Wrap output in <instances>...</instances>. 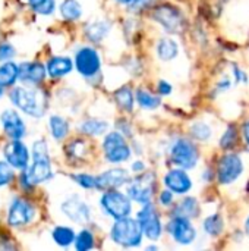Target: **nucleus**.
Masks as SVG:
<instances>
[{
  "label": "nucleus",
  "mask_w": 249,
  "mask_h": 251,
  "mask_svg": "<svg viewBox=\"0 0 249 251\" xmlns=\"http://www.w3.org/2000/svg\"><path fill=\"white\" fill-rule=\"evenodd\" d=\"M32 165L25 169L23 184L25 185H37L51 178V166L48 159L47 146L44 141H37L32 147Z\"/></svg>",
  "instance_id": "f257e3e1"
},
{
  "label": "nucleus",
  "mask_w": 249,
  "mask_h": 251,
  "mask_svg": "<svg viewBox=\"0 0 249 251\" xmlns=\"http://www.w3.org/2000/svg\"><path fill=\"white\" fill-rule=\"evenodd\" d=\"M10 99L16 107L34 118L43 116L47 109V97L41 90L37 88L18 87L12 91Z\"/></svg>",
  "instance_id": "f03ea898"
},
{
  "label": "nucleus",
  "mask_w": 249,
  "mask_h": 251,
  "mask_svg": "<svg viewBox=\"0 0 249 251\" xmlns=\"http://www.w3.org/2000/svg\"><path fill=\"white\" fill-rule=\"evenodd\" d=\"M142 228L138 221L134 219H117L112 228V240L123 247H136L142 240Z\"/></svg>",
  "instance_id": "7ed1b4c3"
},
{
  "label": "nucleus",
  "mask_w": 249,
  "mask_h": 251,
  "mask_svg": "<svg viewBox=\"0 0 249 251\" xmlns=\"http://www.w3.org/2000/svg\"><path fill=\"white\" fill-rule=\"evenodd\" d=\"M101 207L109 216L114 218L116 221L128 218L132 210L131 200L125 194L110 190L101 197Z\"/></svg>",
  "instance_id": "20e7f679"
},
{
  "label": "nucleus",
  "mask_w": 249,
  "mask_h": 251,
  "mask_svg": "<svg viewBox=\"0 0 249 251\" xmlns=\"http://www.w3.org/2000/svg\"><path fill=\"white\" fill-rule=\"evenodd\" d=\"M106 159L112 163H120L131 157V149L120 132H110L103 143Z\"/></svg>",
  "instance_id": "39448f33"
},
{
  "label": "nucleus",
  "mask_w": 249,
  "mask_h": 251,
  "mask_svg": "<svg viewBox=\"0 0 249 251\" xmlns=\"http://www.w3.org/2000/svg\"><path fill=\"white\" fill-rule=\"evenodd\" d=\"M172 162L182 169H192L198 162L197 147L185 138L178 140L172 147Z\"/></svg>",
  "instance_id": "423d86ee"
},
{
  "label": "nucleus",
  "mask_w": 249,
  "mask_h": 251,
  "mask_svg": "<svg viewBox=\"0 0 249 251\" xmlns=\"http://www.w3.org/2000/svg\"><path fill=\"white\" fill-rule=\"evenodd\" d=\"M153 18L160 22L166 31L172 32V34H178L183 29L185 26V21H183V16L182 13L170 6V4H160L154 9L153 12Z\"/></svg>",
  "instance_id": "0eeeda50"
},
{
  "label": "nucleus",
  "mask_w": 249,
  "mask_h": 251,
  "mask_svg": "<svg viewBox=\"0 0 249 251\" xmlns=\"http://www.w3.org/2000/svg\"><path fill=\"white\" fill-rule=\"evenodd\" d=\"M156 187V176L153 174H144L138 178H135L129 187H128V196L134 201L138 203H150V199L153 197V191Z\"/></svg>",
  "instance_id": "6e6552de"
},
{
  "label": "nucleus",
  "mask_w": 249,
  "mask_h": 251,
  "mask_svg": "<svg viewBox=\"0 0 249 251\" xmlns=\"http://www.w3.org/2000/svg\"><path fill=\"white\" fill-rule=\"evenodd\" d=\"M244 171V165L239 156L227 154L223 156L217 166V178L222 184H232L236 181Z\"/></svg>",
  "instance_id": "1a4fd4ad"
},
{
  "label": "nucleus",
  "mask_w": 249,
  "mask_h": 251,
  "mask_svg": "<svg viewBox=\"0 0 249 251\" xmlns=\"http://www.w3.org/2000/svg\"><path fill=\"white\" fill-rule=\"evenodd\" d=\"M138 222H139L144 234L150 240H157L161 235L160 218L157 216V212L153 207V204H150V203H145L144 204V207L138 213Z\"/></svg>",
  "instance_id": "9d476101"
},
{
  "label": "nucleus",
  "mask_w": 249,
  "mask_h": 251,
  "mask_svg": "<svg viewBox=\"0 0 249 251\" xmlns=\"http://www.w3.org/2000/svg\"><path fill=\"white\" fill-rule=\"evenodd\" d=\"M75 65H76V69L79 71L81 75H84V76H94L100 71L101 62H100L98 53L94 49L84 47V49H81L76 53Z\"/></svg>",
  "instance_id": "9b49d317"
},
{
  "label": "nucleus",
  "mask_w": 249,
  "mask_h": 251,
  "mask_svg": "<svg viewBox=\"0 0 249 251\" xmlns=\"http://www.w3.org/2000/svg\"><path fill=\"white\" fill-rule=\"evenodd\" d=\"M167 229L172 234L173 240L176 243H179V244H183V246L191 244L195 240V235H197L192 224L185 216H175L170 221Z\"/></svg>",
  "instance_id": "f8f14e48"
},
{
  "label": "nucleus",
  "mask_w": 249,
  "mask_h": 251,
  "mask_svg": "<svg viewBox=\"0 0 249 251\" xmlns=\"http://www.w3.org/2000/svg\"><path fill=\"white\" fill-rule=\"evenodd\" d=\"M34 216V207L31 206V203H28L23 199H16L10 209H9V215H7V222L10 226H22L26 225Z\"/></svg>",
  "instance_id": "ddd939ff"
},
{
  "label": "nucleus",
  "mask_w": 249,
  "mask_h": 251,
  "mask_svg": "<svg viewBox=\"0 0 249 251\" xmlns=\"http://www.w3.org/2000/svg\"><path fill=\"white\" fill-rule=\"evenodd\" d=\"M131 182L129 181V174L125 169H110L100 176H97V187L98 190H114L120 188L122 185Z\"/></svg>",
  "instance_id": "4468645a"
},
{
  "label": "nucleus",
  "mask_w": 249,
  "mask_h": 251,
  "mask_svg": "<svg viewBox=\"0 0 249 251\" xmlns=\"http://www.w3.org/2000/svg\"><path fill=\"white\" fill-rule=\"evenodd\" d=\"M4 156H6L7 162L10 163V166H13L16 169H26V165L29 160V153H28V149L19 140H13L10 144L6 146Z\"/></svg>",
  "instance_id": "2eb2a0df"
},
{
  "label": "nucleus",
  "mask_w": 249,
  "mask_h": 251,
  "mask_svg": "<svg viewBox=\"0 0 249 251\" xmlns=\"http://www.w3.org/2000/svg\"><path fill=\"white\" fill-rule=\"evenodd\" d=\"M63 213L76 224H87L90 221V209L78 197H72L62 204Z\"/></svg>",
  "instance_id": "dca6fc26"
},
{
  "label": "nucleus",
  "mask_w": 249,
  "mask_h": 251,
  "mask_svg": "<svg viewBox=\"0 0 249 251\" xmlns=\"http://www.w3.org/2000/svg\"><path fill=\"white\" fill-rule=\"evenodd\" d=\"M164 185L176 194H185L191 190V178L182 169H173L164 176Z\"/></svg>",
  "instance_id": "f3484780"
},
{
  "label": "nucleus",
  "mask_w": 249,
  "mask_h": 251,
  "mask_svg": "<svg viewBox=\"0 0 249 251\" xmlns=\"http://www.w3.org/2000/svg\"><path fill=\"white\" fill-rule=\"evenodd\" d=\"M1 125L7 137L12 140H21L25 134V125L15 110H6L1 115Z\"/></svg>",
  "instance_id": "a211bd4d"
},
{
  "label": "nucleus",
  "mask_w": 249,
  "mask_h": 251,
  "mask_svg": "<svg viewBox=\"0 0 249 251\" xmlns=\"http://www.w3.org/2000/svg\"><path fill=\"white\" fill-rule=\"evenodd\" d=\"M45 76V68L38 63H22L19 66V79L28 84H40Z\"/></svg>",
  "instance_id": "6ab92c4d"
},
{
  "label": "nucleus",
  "mask_w": 249,
  "mask_h": 251,
  "mask_svg": "<svg viewBox=\"0 0 249 251\" xmlns=\"http://www.w3.org/2000/svg\"><path fill=\"white\" fill-rule=\"evenodd\" d=\"M47 71L53 78L65 76L72 71V60L69 57H53L47 63Z\"/></svg>",
  "instance_id": "aec40b11"
},
{
  "label": "nucleus",
  "mask_w": 249,
  "mask_h": 251,
  "mask_svg": "<svg viewBox=\"0 0 249 251\" xmlns=\"http://www.w3.org/2000/svg\"><path fill=\"white\" fill-rule=\"evenodd\" d=\"M157 53H158L161 60H164V62L172 60L179 53L178 43L175 40H172V38H161L158 46H157Z\"/></svg>",
  "instance_id": "412c9836"
},
{
  "label": "nucleus",
  "mask_w": 249,
  "mask_h": 251,
  "mask_svg": "<svg viewBox=\"0 0 249 251\" xmlns=\"http://www.w3.org/2000/svg\"><path fill=\"white\" fill-rule=\"evenodd\" d=\"M110 31V24H107L106 21H97L92 22L87 26V37L91 41H101Z\"/></svg>",
  "instance_id": "4be33fe9"
},
{
  "label": "nucleus",
  "mask_w": 249,
  "mask_h": 251,
  "mask_svg": "<svg viewBox=\"0 0 249 251\" xmlns=\"http://www.w3.org/2000/svg\"><path fill=\"white\" fill-rule=\"evenodd\" d=\"M19 78V66L12 62L3 63L0 66V84L1 85H12Z\"/></svg>",
  "instance_id": "5701e85b"
},
{
  "label": "nucleus",
  "mask_w": 249,
  "mask_h": 251,
  "mask_svg": "<svg viewBox=\"0 0 249 251\" xmlns=\"http://www.w3.org/2000/svg\"><path fill=\"white\" fill-rule=\"evenodd\" d=\"M114 99L117 106L123 110V112H132L134 107V96L129 87H122L114 93Z\"/></svg>",
  "instance_id": "b1692460"
},
{
  "label": "nucleus",
  "mask_w": 249,
  "mask_h": 251,
  "mask_svg": "<svg viewBox=\"0 0 249 251\" xmlns=\"http://www.w3.org/2000/svg\"><path fill=\"white\" fill-rule=\"evenodd\" d=\"M107 128H109L107 122L100 119H90L81 125V131L87 135H101L107 131Z\"/></svg>",
  "instance_id": "393cba45"
},
{
  "label": "nucleus",
  "mask_w": 249,
  "mask_h": 251,
  "mask_svg": "<svg viewBox=\"0 0 249 251\" xmlns=\"http://www.w3.org/2000/svg\"><path fill=\"white\" fill-rule=\"evenodd\" d=\"M50 131H51V135L56 140H62V138L66 137V134L69 131V125H68V122L63 118L51 116L50 118Z\"/></svg>",
  "instance_id": "a878e982"
},
{
  "label": "nucleus",
  "mask_w": 249,
  "mask_h": 251,
  "mask_svg": "<svg viewBox=\"0 0 249 251\" xmlns=\"http://www.w3.org/2000/svg\"><path fill=\"white\" fill-rule=\"evenodd\" d=\"M60 12H62V16L68 21H75L82 13L81 6L76 0H65L60 6Z\"/></svg>",
  "instance_id": "bb28decb"
},
{
  "label": "nucleus",
  "mask_w": 249,
  "mask_h": 251,
  "mask_svg": "<svg viewBox=\"0 0 249 251\" xmlns=\"http://www.w3.org/2000/svg\"><path fill=\"white\" fill-rule=\"evenodd\" d=\"M53 240L62 246V247H68L69 244H72V241L75 240V234L70 228H66V226H57L54 231H53Z\"/></svg>",
  "instance_id": "cd10ccee"
},
{
  "label": "nucleus",
  "mask_w": 249,
  "mask_h": 251,
  "mask_svg": "<svg viewBox=\"0 0 249 251\" xmlns=\"http://www.w3.org/2000/svg\"><path fill=\"white\" fill-rule=\"evenodd\" d=\"M204 229L208 235L217 237L223 231V219L220 215H213L204 221Z\"/></svg>",
  "instance_id": "c85d7f7f"
},
{
  "label": "nucleus",
  "mask_w": 249,
  "mask_h": 251,
  "mask_svg": "<svg viewBox=\"0 0 249 251\" xmlns=\"http://www.w3.org/2000/svg\"><path fill=\"white\" fill-rule=\"evenodd\" d=\"M136 101L144 109H156V107L160 106V99L154 97L153 94H150L145 90H138L136 91Z\"/></svg>",
  "instance_id": "c756f323"
},
{
  "label": "nucleus",
  "mask_w": 249,
  "mask_h": 251,
  "mask_svg": "<svg viewBox=\"0 0 249 251\" xmlns=\"http://www.w3.org/2000/svg\"><path fill=\"white\" fill-rule=\"evenodd\" d=\"M28 3L40 15H51L56 6L54 0H28Z\"/></svg>",
  "instance_id": "7c9ffc66"
},
{
  "label": "nucleus",
  "mask_w": 249,
  "mask_h": 251,
  "mask_svg": "<svg viewBox=\"0 0 249 251\" xmlns=\"http://www.w3.org/2000/svg\"><path fill=\"white\" fill-rule=\"evenodd\" d=\"M75 247L76 250L85 251L94 247V237L90 231H82L76 238H75Z\"/></svg>",
  "instance_id": "2f4dec72"
},
{
  "label": "nucleus",
  "mask_w": 249,
  "mask_h": 251,
  "mask_svg": "<svg viewBox=\"0 0 249 251\" xmlns=\"http://www.w3.org/2000/svg\"><path fill=\"white\" fill-rule=\"evenodd\" d=\"M179 212L182 215L179 216H185V218H195L198 215V203L195 199H186L181 203L179 206Z\"/></svg>",
  "instance_id": "473e14b6"
},
{
  "label": "nucleus",
  "mask_w": 249,
  "mask_h": 251,
  "mask_svg": "<svg viewBox=\"0 0 249 251\" xmlns=\"http://www.w3.org/2000/svg\"><path fill=\"white\" fill-rule=\"evenodd\" d=\"M191 134L194 138H197L200 141H205L211 135V128L205 122H197L195 125L191 126Z\"/></svg>",
  "instance_id": "72a5a7b5"
},
{
  "label": "nucleus",
  "mask_w": 249,
  "mask_h": 251,
  "mask_svg": "<svg viewBox=\"0 0 249 251\" xmlns=\"http://www.w3.org/2000/svg\"><path fill=\"white\" fill-rule=\"evenodd\" d=\"M236 141H238V132H236V128L229 126V128L226 129L225 135H223V137H222V140H220V146H222V149L229 150V149H232V147L235 146V143H236Z\"/></svg>",
  "instance_id": "f704fd0d"
},
{
  "label": "nucleus",
  "mask_w": 249,
  "mask_h": 251,
  "mask_svg": "<svg viewBox=\"0 0 249 251\" xmlns=\"http://www.w3.org/2000/svg\"><path fill=\"white\" fill-rule=\"evenodd\" d=\"M85 143L84 141H81V140H75V141H72L69 146H68V149H66V151H68V154H69V157H82L84 156V153H85Z\"/></svg>",
  "instance_id": "c9c22d12"
},
{
  "label": "nucleus",
  "mask_w": 249,
  "mask_h": 251,
  "mask_svg": "<svg viewBox=\"0 0 249 251\" xmlns=\"http://www.w3.org/2000/svg\"><path fill=\"white\" fill-rule=\"evenodd\" d=\"M72 178L75 179V182H78L84 188H95L97 187V178H94L91 175L79 174V175H73Z\"/></svg>",
  "instance_id": "e433bc0d"
},
{
  "label": "nucleus",
  "mask_w": 249,
  "mask_h": 251,
  "mask_svg": "<svg viewBox=\"0 0 249 251\" xmlns=\"http://www.w3.org/2000/svg\"><path fill=\"white\" fill-rule=\"evenodd\" d=\"M12 178H13V171L10 168V163L0 162V187L9 184L12 181Z\"/></svg>",
  "instance_id": "4c0bfd02"
},
{
  "label": "nucleus",
  "mask_w": 249,
  "mask_h": 251,
  "mask_svg": "<svg viewBox=\"0 0 249 251\" xmlns=\"http://www.w3.org/2000/svg\"><path fill=\"white\" fill-rule=\"evenodd\" d=\"M13 54H15V51H13V47L12 46H9V44L0 46V60H7Z\"/></svg>",
  "instance_id": "58836bf2"
},
{
  "label": "nucleus",
  "mask_w": 249,
  "mask_h": 251,
  "mask_svg": "<svg viewBox=\"0 0 249 251\" xmlns=\"http://www.w3.org/2000/svg\"><path fill=\"white\" fill-rule=\"evenodd\" d=\"M151 0H132L129 3V9L134 10V12H138V10H144L148 4H150Z\"/></svg>",
  "instance_id": "ea45409f"
},
{
  "label": "nucleus",
  "mask_w": 249,
  "mask_h": 251,
  "mask_svg": "<svg viewBox=\"0 0 249 251\" xmlns=\"http://www.w3.org/2000/svg\"><path fill=\"white\" fill-rule=\"evenodd\" d=\"M172 201H173V194H172V191H170V190H169V191H163L161 196H160V203H161L163 206H169V204H172Z\"/></svg>",
  "instance_id": "a19ab883"
},
{
  "label": "nucleus",
  "mask_w": 249,
  "mask_h": 251,
  "mask_svg": "<svg viewBox=\"0 0 249 251\" xmlns=\"http://www.w3.org/2000/svg\"><path fill=\"white\" fill-rule=\"evenodd\" d=\"M12 249H15V246L10 243V240L6 235L0 234V250H12Z\"/></svg>",
  "instance_id": "79ce46f5"
},
{
  "label": "nucleus",
  "mask_w": 249,
  "mask_h": 251,
  "mask_svg": "<svg viewBox=\"0 0 249 251\" xmlns=\"http://www.w3.org/2000/svg\"><path fill=\"white\" fill-rule=\"evenodd\" d=\"M158 91H160L163 96H166V94H170V91H172V87H170V84H169V82H166V81H161V82L158 84Z\"/></svg>",
  "instance_id": "37998d69"
},
{
  "label": "nucleus",
  "mask_w": 249,
  "mask_h": 251,
  "mask_svg": "<svg viewBox=\"0 0 249 251\" xmlns=\"http://www.w3.org/2000/svg\"><path fill=\"white\" fill-rule=\"evenodd\" d=\"M242 132H244V137H245V141L248 143L249 146V121H247L244 124V128H242Z\"/></svg>",
  "instance_id": "c03bdc74"
},
{
  "label": "nucleus",
  "mask_w": 249,
  "mask_h": 251,
  "mask_svg": "<svg viewBox=\"0 0 249 251\" xmlns=\"http://www.w3.org/2000/svg\"><path fill=\"white\" fill-rule=\"evenodd\" d=\"M132 169H134V172H142L144 171V163L142 162H135L132 165Z\"/></svg>",
  "instance_id": "a18cd8bd"
},
{
  "label": "nucleus",
  "mask_w": 249,
  "mask_h": 251,
  "mask_svg": "<svg viewBox=\"0 0 249 251\" xmlns=\"http://www.w3.org/2000/svg\"><path fill=\"white\" fill-rule=\"evenodd\" d=\"M245 231H247V235L249 237V218L247 219V224H245Z\"/></svg>",
  "instance_id": "49530a36"
},
{
  "label": "nucleus",
  "mask_w": 249,
  "mask_h": 251,
  "mask_svg": "<svg viewBox=\"0 0 249 251\" xmlns=\"http://www.w3.org/2000/svg\"><path fill=\"white\" fill-rule=\"evenodd\" d=\"M116 1H119V3H123V4H129L132 0H116Z\"/></svg>",
  "instance_id": "de8ad7c7"
},
{
  "label": "nucleus",
  "mask_w": 249,
  "mask_h": 251,
  "mask_svg": "<svg viewBox=\"0 0 249 251\" xmlns=\"http://www.w3.org/2000/svg\"><path fill=\"white\" fill-rule=\"evenodd\" d=\"M3 87H4V85H1V84H0V96H1V93H3Z\"/></svg>",
  "instance_id": "09e8293b"
}]
</instances>
